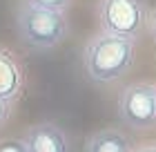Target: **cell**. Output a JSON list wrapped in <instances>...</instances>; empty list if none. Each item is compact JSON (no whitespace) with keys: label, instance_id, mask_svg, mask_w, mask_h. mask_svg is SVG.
<instances>
[{"label":"cell","instance_id":"6da1fadb","mask_svg":"<svg viewBox=\"0 0 156 152\" xmlns=\"http://www.w3.org/2000/svg\"><path fill=\"white\" fill-rule=\"evenodd\" d=\"M134 54H136L134 38H123V36L101 32L91 36L85 45L83 52L85 72L98 85L114 83L132 69Z\"/></svg>","mask_w":156,"mask_h":152},{"label":"cell","instance_id":"7a4b0ae2","mask_svg":"<svg viewBox=\"0 0 156 152\" xmlns=\"http://www.w3.org/2000/svg\"><path fill=\"white\" fill-rule=\"evenodd\" d=\"M16 32L25 47L36 49V52H47L65 40L69 25L65 11L20 5L16 13Z\"/></svg>","mask_w":156,"mask_h":152},{"label":"cell","instance_id":"3957f363","mask_svg":"<svg viewBox=\"0 0 156 152\" xmlns=\"http://www.w3.org/2000/svg\"><path fill=\"white\" fill-rule=\"evenodd\" d=\"M145 0H101L98 2V25L101 32L138 40L147 25Z\"/></svg>","mask_w":156,"mask_h":152},{"label":"cell","instance_id":"277c9868","mask_svg":"<svg viewBox=\"0 0 156 152\" xmlns=\"http://www.w3.org/2000/svg\"><path fill=\"white\" fill-rule=\"evenodd\" d=\"M118 114L134 130H150L156 123V87L150 83H132L120 92Z\"/></svg>","mask_w":156,"mask_h":152},{"label":"cell","instance_id":"5b68a950","mask_svg":"<svg viewBox=\"0 0 156 152\" xmlns=\"http://www.w3.org/2000/svg\"><path fill=\"white\" fill-rule=\"evenodd\" d=\"M23 141L27 152H72L69 136L65 134V130L51 121H42L27 128Z\"/></svg>","mask_w":156,"mask_h":152},{"label":"cell","instance_id":"8992f818","mask_svg":"<svg viewBox=\"0 0 156 152\" xmlns=\"http://www.w3.org/2000/svg\"><path fill=\"white\" fill-rule=\"evenodd\" d=\"M23 83H25V74L20 63L9 49L0 47V98L16 101L23 92Z\"/></svg>","mask_w":156,"mask_h":152},{"label":"cell","instance_id":"52a82bcc","mask_svg":"<svg viewBox=\"0 0 156 152\" xmlns=\"http://www.w3.org/2000/svg\"><path fill=\"white\" fill-rule=\"evenodd\" d=\"M85 152H132L129 139L116 128L98 130L87 139Z\"/></svg>","mask_w":156,"mask_h":152},{"label":"cell","instance_id":"ba28073f","mask_svg":"<svg viewBox=\"0 0 156 152\" xmlns=\"http://www.w3.org/2000/svg\"><path fill=\"white\" fill-rule=\"evenodd\" d=\"M23 5H34V7L54 9V11H67L72 0H23Z\"/></svg>","mask_w":156,"mask_h":152},{"label":"cell","instance_id":"9c48e42d","mask_svg":"<svg viewBox=\"0 0 156 152\" xmlns=\"http://www.w3.org/2000/svg\"><path fill=\"white\" fill-rule=\"evenodd\" d=\"M0 152H27L23 139H9L0 143Z\"/></svg>","mask_w":156,"mask_h":152},{"label":"cell","instance_id":"30bf717a","mask_svg":"<svg viewBox=\"0 0 156 152\" xmlns=\"http://www.w3.org/2000/svg\"><path fill=\"white\" fill-rule=\"evenodd\" d=\"M13 112V101H7V98H0V128L5 125L7 121H9Z\"/></svg>","mask_w":156,"mask_h":152},{"label":"cell","instance_id":"8fae6325","mask_svg":"<svg viewBox=\"0 0 156 152\" xmlns=\"http://www.w3.org/2000/svg\"><path fill=\"white\" fill-rule=\"evenodd\" d=\"M147 25H150V32H152V36H154V40H156V9L147 16Z\"/></svg>","mask_w":156,"mask_h":152},{"label":"cell","instance_id":"7c38bea8","mask_svg":"<svg viewBox=\"0 0 156 152\" xmlns=\"http://www.w3.org/2000/svg\"><path fill=\"white\" fill-rule=\"evenodd\" d=\"M132 152H156V146H143L138 150H132Z\"/></svg>","mask_w":156,"mask_h":152}]
</instances>
